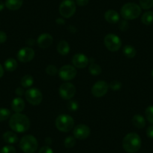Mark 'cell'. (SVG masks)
I'll return each mask as SVG.
<instances>
[{"instance_id":"1","label":"cell","mask_w":153,"mask_h":153,"mask_svg":"<svg viewBox=\"0 0 153 153\" xmlns=\"http://www.w3.org/2000/svg\"><path fill=\"white\" fill-rule=\"evenodd\" d=\"M9 126L14 131L17 133L26 132L30 127V122L26 115L16 113L9 120Z\"/></svg>"},{"instance_id":"2","label":"cell","mask_w":153,"mask_h":153,"mask_svg":"<svg viewBox=\"0 0 153 153\" xmlns=\"http://www.w3.org/2000/svg\"><path fill=\"white\" fill-rule=\"evenodd\" d=\"M142 141L139 135L131 132L125 136L123 140V147L128 153H135L140 149Z\"/></svg>"},{"instance_id":"3","label":"cell","mask_w":153,"mask_h":153,"mask_svg":"<svg viewBox=\"0 0 153 153\" xmlns=\"http://www.w3.org/2000/svg\"><path fill=\"white\" fill-rule=\"evenodd\" d=\"M121 16L126 20H131L137 18L141 14V8L139 5L134 2L126 3L122 7Z\"/></svg>"},{"instance_id":"4","label":"cell","mask_w":153,"mask_h":153,"mask_svg":"<svg viewBox=\"0 0 153 153\" xmlns=\"http://www.w3.org/2000/svg\"><path fill=\"white\" fill-rule=\"evenodd\" d=\"M38 143L36 138L31 134L23 136L20 141V147L25 153H34L36 152Z\"/></svg>"},{"instance_id":"5","label":"cell","mask_w":153,"mask_h":153,"mask_svg":"<svg viewBox=\"0 0 153 153\" xmlns=\"http://www.w3.org/2000/svg\"><path fill=\"white\" fill-rule=\"evenodd\" d=\"M74 120L71 116L67 114L59 115L56 120V127L62 132H68L73 128Z\"/></svg>"},{"instance_id":"6","label":"cell","mask_w":153,"mask_h":153,"mask_svg":"<svg viewBox=\"0 0 153 153\" xmlns=\"http://www.w3.org/2000/svg\"><path fill=\"white\" fill-rule=\"evenodd\" d=\"M104 43L107 49L112 52L118 51L122 47V41L119 36L115 34H107L104 39Z\"/></svg>"},{"instance_id":"7","label":"cell","mask_w":153,"mask_h":153,"mask_svg":"<svg viewBox=\"0 0 153 153\" xmlns=\"http://www.w3.org/2000/svg\"><path fill=\"white\" fill-rule=\"evenodd\" d=\"M61 16L65 18H70L76 12V3L73 0H63L59 8Z\"/></svg>"},{"instance_id":"8","label":"cell","mask_w":153,"mask_h":153,"mask_svg":"<svg viewBox=\"0 0 153 153\" xmlns=\"http://www.w3.org/2000/svg\"><path fill=\"white\" fill-rule=\"evenodd\" d=\"M25 96L26 101L34 106L39 105L43 99L42 92L37 88H30L27 89L25 93Z\"/></svg>"},{"instance_id":"9","label":"cell","mask_w":153,"mask_h":153,"mask_svg":"<svg viewBox=\"0 0 153 153\" xmlns=\"http://www.w3.org/2000/svg\"><path fill=\"white\" fill-rule=\"evenodd\" d=\"M60 96L64 100H71L76 93V88L74 85L71 83H64L59 89Z\"/></svg>"},{"instance_id":"10","label":"cell","mask_w":153,"mask_h":153,"mask_svg":"<svg viewBox=\"0 0 153 153\" xmlns=\"http://www.w3.org/2000/svg\"><path fill=\"white\" fill-rule=\"evenodd\" d=\"M76 75V70L75 67L70 65H66L62 66L61 68L59 70V76L60 78L65 81L73 80Z\"/></svg>"},{"instance_id":"11","label":"cell","mask_w":153,"mask_h":153,"mask_svg":"<svg viewBox=\"0 0 153 153\" xmlns=\"http://www.w3.org/2000/svg\"><path fill=\"white\" fill-rule=\"evenodd\" d=\"M109 89V85L104 80H99L93 85L92 88V95L97 98H101L107 94Z\"/></svg>"},{"instance_id":"12","label":"cell","mask_w":153,"mask_h":153,"mask_svg":"<svg viewBox=\"0 0 153 153\" xmlns=\"http://www.w3.org/2000/svg\"><path fill=\"white\" fill-rule=\"evenodd\" d=\"M17 59L21 62H29L32 61L35 57V51L29 47L22 48L17 53Z\"/></svg>"},{"instance_id":"13","label":"cell","mask_w":153,"mask_h":153,"mask_svg":"<svg viewBox=\"0 0 153 153\" xmlns=\"http://www.w3.org/2000/svg\"><path fill=\"white\" fill-rule=\"evenodd\" d=\"M73 134L75 138L78 140L86 139L90 134V128L84 124L77 125L74 128Z\"/></svg>"},{"instance_id":"14","label":"cell","mask_w":153,"mask_h":153,"mask_svg":"<svg viewBox=\"0 0 153 153\" xmlns=\"http://www.w3.org/2000/svg\"><path fill=\"white\" fill-rule=\"evenodd\" d=\"M89 59L86 55L83 53H76L72 58L74 66L77 68H84L89 65Z\"/></svg>"},{"instance_id":"15","label":"cell","mask_w":153,"mask_h":153,"mask_svg":"<svg viewBox=\"0 0 153 153\" xmlns=\"http://www.w3.org/2000/svg\"><path fill=\"white\" fill-rule=\"evenodd\" d=\"M53 38L52 35L49 33H43L38 36L37 44L38 47L42 48H48L52 45Z\"/></svg>"},{"instance_id":"16","label":"cell","mask_w":153,"mask_h":153,"mask_svg":"<svg viewBox=\"0 0 153 153\" xmlns=\"http://www.w3.org/2000/svg\"><path fill=\"white\" fill-rule=\"evenodd\" d=\"M104 18L110 23H117L120 21V14L115 10H108L104 14Z\"/></svg>"},{"instance_id":"17","label":"cell","mask_w":153,"mask_h":153,"mask_svg":"<svg viewBox=\"0 0 153 153\" xmlns=\"http://www.w3.org/2000/svg\"><path fill=\"white\" fill-rule=\"evenodd\" d=\"M11 108L15 113H21L25 108V102L20 97L13 99L11 102Z\"/></svg>"},{"instance_id":"18","label":"cell","mask_w":153,"mask_h":153,"mask_svg":"<svg viewBox=\"0 0 153 153\" xmlns=\"http://www.w3.org/2000/svg\"><path fill=\"white\" fill-rule=\"evenodd\" d=\"M23 3V0H6L5 7L11 11H17L20 9Z\"/></svg>"},{"instance_id":"19","label":"cell","mask_w":153,"mask_h":153,"mask_svg":"<svg viewBox=\"0 0 153 153\" xmlns=\"http://www.w3.org/2000/svg\"><path fill=\"white\" fill-rule=\"evenodd\" d=\"M2 138H3L4 141L8 144H14L18 141L17 135L14 132L11 131H8L5 132L3 134Z\"/></svg>"},{"instance_id":"20","label":"cell","mask_w":153,"mask_h":153,"mask_svg":"<svg viewBox=\"0 0 153 153\" xmlns=\"http://www.w3.org/2000/svg\"><path fill=\"white\" fill-rule=\"evenodd\" d=\"M57 51L62 56H66L70 51V46L66 41L62 40L57 45Z\"/></svg>"},{"instance_id":"21","label":"cell","mask_w":153,"mask_h":153,"mask_svg":"<svg viewBox=\"0 0 153 153\" xmlns=\"http://www.w3.org/2000/svg\"><path fill=\"white\" fill-rule=\"evenodd\" d=\"M131 121L134 126L139 129L143 128L146 126V120L144 119V117L143 116H141V115H134L133 118H132Z\"/></svg>"},{"instance_id":"22","label":"cell","mask_w":153,"mask_h":153,"mask_svg":"<svg viewBox=\"0 0 153 153\" xmlns=\"http://www.w3.org/2000/svg\"><path fill=\"white\" fill-rule=\"evenodd\" d=\"M4 66H5V70L8 71H14L17 68V62L14 58H8V59L5 60Z\"/></svg>"},{"instance_id":"23","label":"cell","mask_w":153,"mask_h":153,"mask_svg":"<svg viewBox=\"0 0 153 153\" xmlns=\"http://www.w3.org/2000/svg\"><path fill=\"white\" fill-rule=\"evenodd\" d=\"M123 51L124 55L128 59L134 58L137 54L136 49L133 46H131V45H126L123 48Z\"/></svg>"},{"instance_id":"24","label":"cell","mask_w":153,"mask_h":153,"mask_svg":"<svg viewBox=\"0 0 153 153\" xmlns=\"http://www.w3.org/2000/svg\"><path fill=\"white\" fill-rule=\"evenodd\" d=\"M141 22L145 25H151L153 23V11H146L141 17Z\"/></svg>"},{"instance_id":"25","label":"cell","mask_w":153,"mask_h":153,"mask_svg":"<svg viewBox=\"0 0 153 153\" xmlns=\"http://www.w3.org/2000/svg\"><path fill=\"white\" fill-rule=\"evenodd\" d=\"M33 77L29 74H26L23 76L21 78V80H20V83H21L22 86L23 88H29L33 84Z\"/></svg>"},{"instance_id":"26","label":"cell","mask_w":153,"mask_h":153,"mask_svg":"<svg viewBox=\"0 0 153 153\" xmlns=\"http://www.w3.org/2000/svg\"><path fill=\"white\" fill-rule=\"evenodd\" d=\"M89 71L90 72V74L94 76H97V75H99L101 73V68L99 65L96 64L95 62H92L89 66Z\"/></svg>"},{"instance_id":"27","label":"cell","mask_w":153,"mask_h":153,"mask_svg":"<svg viewBox=\"0 0 153 153\" xmlns=\"http://www.w3.org/2000/svg\"><path fill=\"white\" fill-rule=\"evenodd\" d=\"M11 111L7 108H0V122L5 121L9 119Z\"/></svg>"},{"instance_id":"28","label":"cell","mask_w":153,"mask_h":153,"mask_svg":"<svg viewBox=\"0 0 153 153\" xmlns=\"http://www.w3.org/2000/svg\"><path fill=\"white\" fill-rule=\"evenodd\" d=\"M75 143H76V138L74 137L68 136L64 140V146L68 149H71L74 146Z\"/></svg>"},{"instance_id":"29","label":"cell","mask_w":153,"mask_h":153,"mask_svg":"<svg viewBox=\"0 0 153 153\" xmlns=\"http://www.w3.org/2000/svg\"><path fill=\"white\" fill-rule=\"evenodd\" d=\"M140 6L144 10H149L153 7V0H140Z\"/></svg>"},{"instance_id":"30","label":"cell","mask_w":153,"mask_h":153,"mask_svg":"<svg viewBox=\"0 0 153 153\" xmlns=\"http://www.w3.org/2000/svg\"><path fill=\"white\" fill-rule=\"evenodd\" d=\"M145 115L146 120L151 124H153V106H149L145 110Z\"/></svg>"},{"instance_id":"31","label":"cell","mask_w":153,"mask_h":153,"mask_svg":"<svg viewBox=\"0 0 153 153\" xmlns=\"http://www.w3.org/2000/svg\"><path fill=\"white\" fill-rule=\"evenodd\" d=\"M46 73L50 76H55L58 73V69L53 65H48L46 68Z\"/></svg>"},{"instance_id":"32","label":"cell","mask_w":153,"mask_h":153,"mask_svg":"<svg viewBox=\"0 0 153 153\" xmlns=\"http://www.w3.org/2000/svg\"><path fill=\"white\" fill-rule=\"evenodd\" d=\"M109 87L113 91H118L121 89L122 88V83L118 80H113V81L110 82Z\"/></svg>"},{"instance_id":"33","label":"cell","mask_w":153,"mask_h":153,"mask_svg":"<svg viewBox=\"0 0 153 153\" xmlns=\"http://www.w3.org/2000/svg\"><path fill=\"white\" fill-rule=\"evenodd\" d=\"M0 153H16V149L11 145L5 146L0 150Z\"/></svg>"},{"instance_id":"34","label":"cell","mask_w":153,"mask_h":153,"mask_svg":"<svg viewBox=\"0 0 153 153\" xmlns=\"http://www.w3.org/2000/svg\"><path fill=\"white\" fill-rule=\"evenodd\" d=\"M78 103L76 102V101H69V102L68 103V108L69 110H71V111H76L77 109H78Z\"/></svg>"},{"instance_id":"35","label":"cell","mask_w":153,"mask_h":153,"mask_svg":"<svg viewBox=\"0 0 153 153\" xmlns=\"http://www.w3.org/2000/svg\"><path fill=\"white\" fill-rule=\"evenodd\" d=\"M129 27V24L128 23V21L126 20H121V21L119 23V28L121 31L123 32H125V31L127 30Z\"/></svg>"},{"instance_id":"36","label":"cell","mask_w":153,"mask_h":153,"mask_svg":"<svg viewBox=\"0 0 153 153\" xmlns=\"http://www.w3.org/2000/svg\"><path fill=\"white\" fill-rule=\"evenodd\" d=\"M38 153H53L52 149L48 146H44L39 149Z\"/></svg>"},{"instance_id":"37","label":"cell","mask_w":153,"mask_h":153,"mask_svg":"<svg viewBox=\"0 0 153 153\" xmlns=\"http://www.w3.org/2000/svg\"><path fill=\"white\" fill-rule=\"evenodd\" d=\"M146 135L149 138L153 139V124L149 126L146 130Z\"/></svg>"},{"instance_id":"38","label":"cell","mask_w":153,"mask_h":153,"mask_svg":"<svg viewBox=\"0 0 153 153\" xmlns=\"http://www.w3.org/2000/svg\"><path fill=\"white\" fill-rule=\"evenodd\" d=\"M7 35L3 31H0V44L5 43L7 41Z\"/></svg>"},{"instance_id":"39","label":"cell","mask_w":153,"mask_h":153,"mask_svg":"<svg viewBox=\"0 0 153 153\" xmlns=\"http://www.w3.org/2000/svg\"><path fill=\"white\" fill-rule=\"evenodd\" d=\"M15 93H16V95L20 97V96H23V95H25L26 92H25L24 89H23V88L18 87V88H17V89H16Z\"/></svg>"},{"instance_id":"40","label":"cell","mask_w":153,"mask_h":153,"mask_svg":"<svg viewBox=\"0 0 153 153\" xmlns=\"http://www.w3.org/2000/svg\"><path fill=\"white\" fill-rule=\"evenodd\" d=\"M89 0H76V3L79 6H86L89 3Z\"/></svg>"},{"instance_id":"41","label":"cell","mask_w":153,"mask_h":153,"mask_svg":"<svg viewBox=\"0 0 153 153\" xmlns=\"http://www.w3.org/2000/svg\"><path fill=\"white\" fill-rule=\"evenodd\" d=\"M35 40H34V39H32V38L28 39L27 42H26V44H27V45H29V46H32V45H35Z\"/></svg>"},{"instance_id":"42","label":"cell","mask_w":153,"mask_h":153,"mask_svg":"<svg viewBox=\"0 0 153 153\" xmlns=\"http://www.w3.org/2000/svg\"><path fill=\"white\" fill-rule=\"evenodd\" d=\"M4 75V68L3 67H2V65L1 64H0V78L1 77H2Z\"/></svg>"},{"instance_id":"43","label":"cell","mask_w":153,"mask_h":153,"mask_svg":"<svg viewBox=\"0 0 153 153\" xmlns=\"http://www.w3.org/2000/svg\"><path fill=\"white\" fill-rule=\"evenodd\" d=\"M5 6V3H4L3 2H2V1H0V11H2V10L4 9Z\"/></svg>"},{"instance_id":"44","label":"cell","mask_w":153,"mask_h":153,"mask_svg":"<svg viewBox=\"0 0 153 153\" xmlns=\"http://www.w3.org/2000/svg\"><path fill=\"white\" fill-rule=\"evenodd\" d=\"M56 22H57V23H59V24H64V23H65L64 20H63L62 19H60V18L57 19Z\"/></svg>"},{"instance_id":"45","label":"cell","mask_w":153,"mask_h":153,"mask_svg":"<svg viewBox=\"0 0 153 153\" xmlns=\"http://www.w3.org/2000/svg\"><path fill=\"white\" fill-rule=\"evenodd\" d=\"M152 77H153V69H152Z\"/></svg>"}]
</instances>
